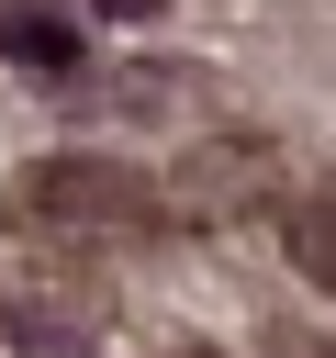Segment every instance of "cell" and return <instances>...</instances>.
I'll list each match as a JSON object with an SVG mask.
<instances>
[{"label": "cell", "mask_w": 336, "mask_h": 358, "mask_svg": "<svg viewBox=\"0 0 336 358\" xmlns=\"http://www.w3.org/2000/svg\"><path fill=\"white\" fill-rule=\"evenodd\" d=\"M0 56L67 90V78H78V56H90V34H78L67 11H34V0H0Z\"/></svg>", "instance_id": "3957f363"}, {"label": "cell", "mask_w": 336, "mask_h": 358, "mask_svg": "<svg viewBox=\"0 0 336 358\" xmlns=\"http://www.w3.org/2000/svg\"><path fill=\"white\" fill-rule=\"evenodd\" d=\"M280 246H291V268L314 291H336V179H314V190L280 201Z\"/></svg>", "instance_id": "277c9868"}, {"label": "cell", "mask_w": 336, "mask_h": 358, "mask_svg": "<svg viewBox=\"0 0 336 358\" xmlns=\"http://www.w3.org/2000/svg\"><path fill=\"white\" fill-rule=\"evenodd\" d=\"M45 336H34V313H0V358H34Z\"/></svg>", "instance_id": "52a82bcc"}, {"label": "cell", "mask_w": 336, "mask_h": 358, "mask_svg": "<svg viewBox=\"0 0 336 358\" xmlns=\"http://www.w3.org/2000/svg\"><path fill=\"white\" fill-rule=\"evenodd\" d=\"M168 101H179L168 67H123V78H112V112H168Z\"/></svg>", "instance_id": "5b68a950"}, {"label": "cell", "mask_w": 336, "mask_h": 358, "mask_svg": "<svg viewBox=\"0 0 336 358\" xmlns=\"http://www.w3.org/2000/svg\"><path fill=\"white\" fill-rule=\"evenodd\" d=\"M0 213H11L22 235H56V246H157V235L179 224L168 190L134 179V168H112V157H34Z\"/></svg>", "instance_id": "6da1fadb"}, {"label": "cell", "mask_w": 336, "mask_h": 358, "mask_svg": "<svg viewBox=\"0 0 336 358\" xmlns=\"http://www.w3.org/2000/svg\"><path fill=\"white\" fill-rule=\"evenodd\" d=\"M269 358H336L325 336H302V324H269Z\"/></svg>", "instance_id": "8992f818"}, {"label": "cell", "mask_w": 336, "mask_h": 358, "mask_svg": "<svg viewBox=\"0 0 336 358\" xmlns=\"http://www.w3.org/2000/svg\"><path fill=\"white\" fill-rule=\"evenodd\" d=\"M179 358H213V347H179Z\"/></svg>", "instance_id": "9c48e42d"}, {"label": "cell", "mask_w": 336, "mask_h": 358, "mask_svg": "<svg viewBox=\"0 0 336 358\" xmlns=\"http://www.w3.org/2000/svg\"><path fill=\"white\" fill-rule=\"evenodd\" d=\"M269 190H280V157H269L258 134H202V145L168 168V213H179V224H246Z\"/></svg>", "instance_id": "7a4b0ae2"}, {"label": "cell", "mask_w": 336, "mask_h": 358, "mask_svg": "<svg viewBox=\"0 0 336 358\" xmlns=\"http://www.w3.org/2000/svg\"><path fill=\"white\" fill-rule=\"evenodd\" d=\"M101 11H112V22H146V11H168V0H101Z\"/></svg>", "instance_id": "ba28073f"}]
</instances>
